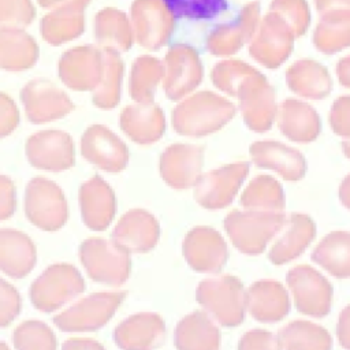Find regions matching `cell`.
<instances>
[{
    "label": "cell",
    "mask_w": 350,
    "mask_h": 350,
    "mask_svg": "<svg viewBox=\"0 0 350 350\" xmlns=\"http://www.w3.org/2000/svg\"><path fill=\"white\" fill-rule=\"evenodd\" d=\"M79 260L88 275L98 283L119 286L130 275L129 252L113 241L90 238L79 246Z\"/></svg>",
    "instance_id": "cell-5"
},
{
    "label": "cell",
    "mask_w": 350,
    "mask_h": 350,
    "mask_svg": "<svg viewBox=\"0 0 350 350\" xmlns=\"http://www.w3.org/2000/svg\"><path fill=\"white\" fill-rule=\"evenodd\" d=\"M342 152L346 157L350 159V138H345L342 142Z\"/></svg>",
    "instance_id": "cell-53"
},
{
    "label": "cell",
    "mask_w": 350,
    "mask_h": 350,
    "mask_svg": "<svg viewBox=\"0 0 350 350\" xmlns=\"http://www.w3.org/2000/svg\"><path fill=\"white\" fill-rule=\"evenodd\" d=\"M163 86L171 100H180L202 81L204 70L197 51L187 44H174L164 59Z\"/></svg>",
    "instance_id": "cell-11"
},
{
    "label": "cell",
    "mask_w": 350,
    "mask_h": 350,
    "mask_svg": "<svg viewBox=\"0 0 350 350\" xmlns=\"http://www.w3.org/2000/svg\"><path fill=\"white\" fill-rule=\"evenodd\" d=\"M241 204L247 209L280 212L284 209L286 201L279 182L269 175H260L247 185Z\"/></svg>",
    "instance_id": "cell-35"
},
{
    "label": "cell",
    "mask_w": 350,
    "mask_h": 350,
    "mask_svg": "<svg viewBox=\"0 0 350 350\" xmlns=\"http://www.w3.org/2000/svg\"><path fill=\"white\" fill-rule=\"evenodd\" d=\"M224 228L234 246L245 254H260L268 242L284 227L283 211H232L224 219Z\"/></svg>",
    "instance_id": "cell-2"
},
{
    "label": "cell",
    "mask_w": 350,
    "mask_h": 350,
    "mask_svg": "<svg viewBox=\"0 0 350 350\" xmlns=\"http://www.w3.org/2000/svg\"><path fill=\"white\" fill-rule=\"evenodd\" d=\"M122 81V62L116 53L108 52L103 62V74L98 85L96 86L93 101L97 107L108 109L113 108L120 97Z\"/></svg>",
    "instance_id": "cell-37"
},
{
    "label": "cell",
    "mask_w": 350,
    "mask_h": 350,
    "mask_svg": "<svg viewBox=\"0 0 350 350\" xmlns=\"http://www.w3.org/2000/svg\"><path fill=\"white\" fill-rule=\"evenodd\" d=\"M160 237V226L153 215L144 209L126 212L112 231V241L129 253L152 250Z\"/></svg>",
    "instance_id": "cell-19"
},
{
    "label": "cell",
    "mask_w": 350,
    "mask_h": 350,
    "mask_svg": "<svg viewBox=\"0 0 350 350\" xmlns=\"http://www.w3.org/2000/svg\"><path fill=\"white\" fill-rule=\"evenodd\" d=\"M336 75L339 82L350 89V55L346 57H342L336 64Z\"/></svg>",
    "instance_id": "cell-51"
},
{
    "label": "cell",
    "mask_w": 350,
    "mask_h": 350,
    "mask_svg": "<svg viewBox=\"0 0 350 350\" xmlns=\"http://www.w3.org/2000/svg\"><path fill=\"white\" fill-rule=\"evenodd\" d=\"M276 120L280 131L295 142L316 139L321 129L317 112L306 103L295 98H287L278 107Z\"/></svg>",
    "instance_id": "cell-26"
},
{
    "label": "cell",
    "mask_w": 350,
    "mask_h": 350,
    "mask_svg": "<svg viewBox=\"0 0 350 350\" xmlns=\"http://www.w3.org/2000/svg\"><path fill=\"white\" fill-rule=\"evenodd\" d=\"M314 5L320 14L332 10H350V0H314Z\"/></svg>",
    "instance_id": "cell-50"
},
{
    "label": "cell",
    "mask_w": 350,
    "mask_h": 350,
    "mask_svg": "<svg viewBox=\"0 0 350 350\" xmlns=\"http://www.w3.org/2000/svg\"><path fill=\"white\" fill-rule=\"evenodd\" d=\"M14 346L16 349H44L56 347V336L53 331L42 321L27 320L21 323L14 331Z\"/></svg>",
    "instance_id": "cell-39"
},
{
    "label": "cell",
    "mask_w": 350,
    "mask_h": 350,
    "mask_svg": "<svg viewBox=\"0 0 350 350\" xmlns=\"http://www.w3.org/2000/svg\"><path fill=\"white\" fill-rule=\"evenodd\" d=\"M26 116L33 123H46L66 116L72 109V103L60 90L34 82L22 92Z\"/></svg>",
    "instance_id": "cell-24"
},
{
    "label": "cell",
    "mask_w": 350,
    "mask_h": 350,
    "mask_svg": "<svg viewBox=\"0 0 350 350\" xmlns=\"http://www.w3.org/2000/svg\"><path fill=\"white\" fill-rule=\"evenodd\" d=\"M174 339L179 349H217L220 332L212 317L196 310L178 323Z\"/></svg>",
    "instance_id": "cell-30"
},
{
    "label": "cell",
    "mask_w": 350,
    "mask_h": 350,
    "mask_svg": "<svg viewBox=\"0 0 350 350\" xmlns=\"http://www.w3.org/2000/svg\"><path fill=\"white\" fill-rule=\"evenodd\" d=\"M124 291L94 293L56 314L55 325L64 332H86L104 327L124 299Z\"/></svg>",
    "instance_id": "cell-6"
},
{
    "label": "cell",
    "mask_w": 350,
    "mask_h": 350,
    "mask_svg": "<svg viewBox=\"0 0 350 350\" xmlns=\"http://www.w3.org/2000/svg\"><path fill=\"white\" fill-rule=\"evenodd\" d=\"M235 97L239 101L243 120L250 130L262 133L271 129L278 105L272 86L260 71L256 70L242 82Z\"/></svg>",
    "instance_id": "cell-10"
},
{
    "label": "cell",
    "mask_w": 350,
    "mask_h": 350,
    "mask_svg": "<svg viewBox=\"0 0 350 350\" xmlns=\"http://www.w3.org/2000/svg\"><path fill=\"white\" fill-rule=\"evenodd\" d=\"M16 206L14 182L5 175H0V221L8 219Z\"/></svg>",
    "instance_id": "cell-47"
},
{
    "label": "cell",
    "mask_w": 350,
    "mask_h": 350,
    "mask_svg": "<svg viewBox=\"0 0 350 350\" xmlns=\"http://www.w3.org/2000/svg\"><path fill=\"white\" fill-rule=\"evenodd\" d=\"M269 11L276 12L293 30L295 38L305 34L310 23V11L306 0H272Z\"/></svg>",
    "instance_id": "cell-41"
},
{
    "label": "cell",
    "mask_w": 350,
    "mask_h": 350,
    "mask_svg": "<svg viewBox=\"0 0 350 350\" xmlns=\"http://www.w3.org/2000/svg\"><path fill=\"white\" fill-rule=\"evenodd\" d=\"M287 226L282 237L271 247L268 257L276 264H286L297 258L309 246L316 235L314 221L304 213H293L286 219Z\"/></svg>",
    "instance_id": "cell-28"
},
{
    "label": "cell",
    "mask_w": 350,
    "mask_h": 350,
    "mask_svg": "<svg viewBox=\"0 0 350 350\" xmlns=\"http://www.w3.org/2000/svg\"><path fill=\"white\" fill-rule=\"evenodd\" d=\"M286 82L298 96L313 100L328 96L332 88L327 68L310 59H301L293 63L286 71Z\"/></svg>",
    "instance_id": "cell-29"
},
{
    "label": "cell",
    "mask_w": 350,
    "mask_h": 350,
    "mask_svg": "<svg viewBox=\"0 0 350 350\" xmlns=\"http://www.w3.org/2000/svg\"><path fill=\"white\" fill-rule=\"evenodd\" d=\"M286 279L298 312L312 317L329 313L332 286L320 272L309 265H297L288 271Z\"/></svg>",
    "instance_id": "cell-12"
},
{
    "label": "cell",
    "mask_w": 350,
    "mask_h": 350,
    "mask_svg": "<svg viewBox=\"0 0 350 350\" xmlns=\"http://www.w3.org/2000/svg\"><path fill=\"white\" fill-rule=\"evenodd\" d=\"M67 201L63 190L46 178H33L25 191V213L30 223L45 231H55L67 220Z\"/></svg>",
    "instance_id": "cell-7"
},
{
    "label": "cell",
    "mask_w": 350,
    "mask_h": 350,
    "mask_svg": "<svg viewBox=\"0 0 350 350\" xmlns=\"http://www.w3.org/2000/svg\"><path fill=\"white\" fill-rule=\"evenodd\" d=\"M163 63L152 56H141L134 62L130 77V94L137 103H152L156 88L163 78Z\"/></svg>",
    "instance_id": "cell-36"
},
{
    "label": "cell",
    "mask_w": 350,
    "mask_h": 350,
    "mask_svg": "<svg viewBox=\"0 0 350 350\" xmlns=\"http://www.w3.org/2000/svg\"><path fill=\"white\" fill-rule=\"evenodd\" d=\"M79 208L85 226L94 231H103L115 216V194L103 178L93 176L79 187Z\"/></svg>",
    "instance_id": "cell-20"
},
{
    "label": "cell",
    "mask_w": 350,
    "mask_h": 350,
    "mask_svg": "<svg viewBox=\"0 0 350 350\" xmlns=\"http://www.w3.org/2000/svg\"><path fill=\"white\" fill-rule=\"evenodd\" d=\"M63 349H83V350H89V349H103V345L96 342L94 339H89V338H71L68 340H66L62 346Z\"/></svg>",
    "instance_id": "cell-49"
},
{
    "label": "cell",
    "mask_w": 350,
    "mask_h": 350,
    "mask_svg": "<svg viewBox=\"0 0 350 350\" xmlns=\"http://www.w3.org/2000/svg\"><path fill=\"white\" fill-rule=\"evenodd\" d=\"M21 312V295L14 286L0 278V328L7 327Z\"/></svg>",
    "instance_id": "cell-43"
},
{
    "label": "cell",
    "mask_w": 350,
    "mask_h": 350,
    "mask_svg": "<svg viewBox=\"0 0 350 350\" xmlns=\"http://www.w3.org/2000/svg\"><path fill=\"white\" fill-rule=\"evenodd\" d=\"M26 156L36 168L60 172L74 165L72 138L60 130H44L26 141Z\"/></svg>",
    "instance_id": "cell-13"
},
{
    "label": "cell",
    "mask_w": 350,
    "mask_h": 350,
    "mask_svg": "<svg viewBox=\"0 0 350 350\" xmlns=\"http://www.w3.org/2000/svg\"><path fill=\"white\" fill-rule=\"evenodd\" d=\"M36 265V247L33 241L16 230H0V271L21 279L30 273Z\"/></svg>",
    "instance_id": "cell-27"
},
{
    "label": "cell",
    "mask_w": 350,
    "mask_h": 350,
    "mask_svg": "<svg viewBox=\"0 0 350 350\" xmlns=\"http://www.w3.org/2000/svg\"><path fill=\"white\" fill-rule=\"evenodd\" d=\"M235 105L213 92H198L172 111V127L178 134L202 137L220 130L235 115Z\"/></svg>",
    "instance_id": "cell-1"
},
{
    "label": "cell",
    "mask_w": 350,
    "mask_h": 350,
    "mask_svg": "<svg viewBox=\"0 0 350 350\" xmlns=\"http://www.w3.org/2000/svg\"><path fill=\"white\" fill-rule=\"evenodd\" d=\"M279 349H329L331 336L320 325L297 320L283 327L278 335Z\"/></svg>",
    "instance_id": "cell-34"
},
{
    "label": "cell",
    "mask_w": 350,
    "mask_h": 350,
    "mask_svg": "<svg viewBox=\"0 0 350 350\" xmlns=\"http://www.w3.org/2000/svg\"><path fill=\"white\" fill-rule=\"evenodd\" d=\"M135 36L148 49H159L171 37L175 16L163 0H138L133 11Z\"/></svg>",
    "instance_id": "cell-17"
},
{
    "label": "cell",
    "mask_w": 350,
    "mask_h": 350,
    "mask_svg": "<svg viewBox=\"0 0 350 350\" xmlns=\"http://www.w3.org/2000/svg\"><path fill=\"white\" fill-rule=\"evenodd\" d=\"M294 38L290 26L276 12L268 11L250 40L249 53L257 63L276 68L287 60Z\"/></svg>",
    "instance_id": "cell-8"
},
{
    "label": "cell",
    "mask_w": 350,
    "mask_h": 350,
    "mask_svg": "<svg viewBox=\"0 0 350 350\" xmlns=\"http://www.w3.org/2000/svg\"><path fill=\"white\" fill-rule=\"evenodd\" d=\"M60 74L63 81L72 89H92L101 79L103 63L97 52L78 49L63 59Z\"/></svg>",
    "instance_id": "cell-32"
},
{
    "label": "cell",
    "mask_w": 350,
    "mask_h": 350,
    "mask_svg": "<svg viewBox=\"0 0 350 350\" xmlns=\"http://www.w3.org/2000/svg\"><path fill=\"white\" fill-rule=\"evenodd\" d=\"M119 126L130 139L146 145L161 138L165 119L161 108L153 103H137L122 111Z\"/></svg>",
    "instance_id": "cell-25"
},
{
    "label": "cell",
    "mask_w": 350,
    "mask_h": 350,
    "mask_svg": "<svg viewBox=\"0 0 350 350\" xmlns=\"http://www.w3.org/2000/svg\"><path fill=\"white\" fill-rule=\"evenodd\" d=\"M313 44L327 55L350 46V10L321 12L313 33Z\"/></svg>",
    "instance_id": "cell-31"
},
{
    "label": "cell",
    "mask_w": 350,
    "mask_h": 350,
    "mask_svg": "<svg viewBox=\"0 0 350 350\" xmlns=\"http://www.w3.org/2000/svg\"><path fill=\"white\" fill-rule=\"evenodd\" d=\"M238 347L242 350L247 349H279L278 338L268 331L264 329H253L246 332L239 343Z\"/></svg>",
    "instance_id": "cell-45"
},
{
    "label": "cell",
    "mask_w": 350,
    "mask_h": 350,
    "mask_svg": "<svg viewBox=\"0 0 350 350\" xmlns=\"http://www.w3.org/2000/svg\"><path fill=\"white\" fill-rule=\"evenodd\" d=\"M83 288V278L74 265L53 264L33 282L30 299L36 309L49 313L77 298Z\"/></svg>",
    "instance_id": "cell-4"
},
{
    "label": "cell",
    "mask_w": 350,
    "mask_h": 350,
    "mask_svg": "<svg viewBox=\"0 0 350 350\" xmlns=\"http://www.w3.org/2000/svg\"><path fill=\"white\" fill-rule=\"evenodd\" d=\"M165 335L163 319L152 312H141L123 320L113 331V340L122 349H150Z\"/></svg>",
    "instance_id": "cell-23"
},
{
    "label": "cell",
    "mask_w": 350,
    "mask_h": 350,
    "mask_svg": "<svg viewBox=\"0 0 350 350\" xmlns=\"http://www.w3.org/2000/svg\"><path fill=\"white\" fill-rule=\"evenodd\" d=\"M196 298L211 317L224 327H235L243 321L245 288L235 276L220 275L200 282Z\"/></svg>",
    "instance_id": "cell-3"
},
{
    "label": "cell",
    "mask_w": 350,
    "mask_h": 350,
    "mask_svg": "<svg viewBox=\"0 0 350 350\" xmlns=\"http://www.w3.org/2000/svg\"><path fill=\"white\" fill-rule=\"evenodd\" d=\"M336 336L345 349H350V305L346 306L338 319L336 325Z\"/></svg>",
    "instance_id": "cell-48"
},
{
    "label": "cell",
    "mask_w": 350,
    "mask_h": 350,
    "mask_svg": "<svg viewBox=\"0 0 350 350\" xmlns=\"http://www.w3.org/2000/svg\"><path fill=\"white\" fill-rule=\"evenodd\" d=\"M19 123V113L12 103L4 94H0V137L11 134Z\"/></svg>",
    "instance_id": "cell-46"
},
{
    "label": "cell",
    "mask_w": 350,
    "mask_h": 350,
    "mask_svg": "<svg viewBox=\"0 0 350 350\" xmlns=\"http://www.w3.org/2000/svg\"><path fill=\"white\" fill-rule=\"evenodd\" d=\"M204 149L191 144L170 145L160 156L161 178L174 189L194 186L201 175Z\"/></svg>",
    "instance_id": "cell-18"
},
{
    "label": "cell",
    "mask_w": 350,
    "mask_h": 350,
    "mask_svg": "<svg viewBox=\"0 0 350 350\" xmlns=\"http://www.w3.org/2000/svg\"><path fill=\"white\" fill-rule=\"evenodd\" d=\"M254 71L256 68L245 62L223 60L213 67L211 72V79L219 90L235 97L242 82Z\"/></svg>",
    "instance_id": "cell-38"
},
{
    "label": "cell",
    "mask_w": 350,
    "mask_h": 350,
    "mask_svg": "<svg viewBox=\"0 0 350 350\" xmlns=\"http://www.w3.org/2000/svg\"><path fill=\"white\" fill-rule=\"evenodd\" d=\"M33 45L19 37H0V66L22 68L31 64Z\"/></svg>",
    "instance_id": "cell-42"
},
{
    "label": "cell",
    "mask_w": 350,
    "mask_h": 350,
    "mask_svg": "<svg viewBox=\"0 0 350 350\" xmlns=\"http://www.w3.org/2000/svg\"><path fill=\"white\" fill-rule=\"evenodd\" d=\"M182 252L187 264L198 272H219L228 257L223 237L211 227H194L182 243Z\"/></svg>",
    "instance_id": "cell-16"
},
{
    "label": "cell",
    "mask_w": 350,
    "mask_h": 350,
    "mask_svg": "<svg viewBox=\"0 0 350 350\" xmlns=\"http://www.w3.org/2000/svg\"><path fill=\"white\" fill-rule=\"evenodd\" d=\"M260 23V1L254 0L243 5L238 16L217 25L206 38V48L215 56H230L250 42Z\"/></svg>",
    "instance_id": "cell-15"
},
{
    "label": "cell",
    "mask_w": 350,
    "mask_h": 350,
    "mask_svg": "<svg viewBox=\"0 0 350 350\" xmlns=\"http://www.w3.org/2000/svg\"><path fill=\"white\" fill-rule=\"evenodd\" d=\"M81 153L93 165L107 172H119L129 163L126 144L108 127L93 124L81 138Z\"/></svg>",
    "instance_id": "cell-14"
},
{
    "label": "cell",
    "mask_w": 350,
    "mask_h": 350,
    "mask_svg": "<svg viewBox=\"0 0 350 350\" xmlns=\"http://www.w3.org/2000/svg\"><path fill=\"white\" fill-rule=\"evenodd\" d=\"M329 124L335 134L350 138V96H342L334 101L329 111Z\"/></svg>",
    "instance_id": "cell-44"
},
{
    "label": "cell",
    "mask_w": 350,
    "mask_h": 350,
    "mask_svg": "<svg viewBox=\"0 0 350 350\" xmlns=\"http://www.w3.org/2000/svg\"><path fill=\"white\" fill-rule=\"evenodd\" d=\"M172 15L186 19H211L227 10V0H163Z\"/></svg>",
    "instance_id": "cell-40"
},
{
    "label": "cell",
    "mask_w": 350,
    "mask_h": 350,
    "mask_svg": "<svg viewBox=\"0 0 350 350\" xmlns=\"http://www.w3.org/2000/svg\"><path fill=\"white\" fill-rule=\"evenodd\" d=\"M339 198L343 206H346L350 211V174L342 180L339 186Z\"/></svg>",
    "instance_id": "cell-52"
},
{
    "label": "cell",
    "mask_w": 350,
    "mask_h": 350,
    "mask_svg": "<svg viewBox=\"0 0 350 350\" xmlns=\"http://www.w3.org/2000/svg\"><path fill=\"white\" fill-rule=\"evenodd\" d=\"M245 305L249 313L261 323L279 321L290 312L288 294L275 280L254 282L245 291Z\"/></svg>",
    "instance_id": "cell-22"
},
{
    "label": "cell",
    "mask_w": 350,
    "mask_h": 350,
    "mask_svg": "<svg viewBox=\"0 0 350 350\" xmlns=\"http://www.w3.org/2000/svg\"><path fill=\"white\" fill-rule=\"evenodd\" d=\"M312 260L338 279L350 278V232L325 235L312 252Z\"/></svg>",
    "instance_id": "cell-33"
},
{
    "label": "cell",
    "mask_w": 350,
    "mask_h": 350,
    "mask_svg": "<svg viewBox=\"0 0 350 350\" xmlns=\"http://www.w3.org/2000/svg\"><path fill=\"white\" fill-rule=\"evenodd\" d=\"M253 163L276 171L286 180H299L306 172L304 156L294 148L276 141H257L249 148Z\"/></svg>",
    "instance_id": "cell-21"
},
{
    "label": "cell",
    "mask_w": 350,
    "mask_h": 350,
    "mask_svg": "<svg viewBox=\"0 0 350 350\" xmlns=\"http://www.w3.org/2000/svg\"><path fill=\"white\" fill-rule=\"evenodd\" d=\"M249 174V163L237 161L200 175L194 183V198L206 209L230 205Z\"/></svg>",
    "instance_id": "cell-9"
}]
</instances>
